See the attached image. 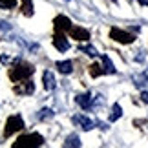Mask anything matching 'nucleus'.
<instances>
[{
	"label": "nucleus",
	"instance_id": "1",
	"mask_svg": "<svg viewBox=\"0 0 148 148\" xmlns=\"http://www.w3.org/2000/svg\"><path fill=\"white\" fill-rule=\"evenodd\" d=\"M44 145V137L38 134H29V135H22L18 137V141L13 145V148H31V146H40Z\"/></svg>",
	"mask_w": 148,
	"mask_h": 148
},
{
	"label": "nucleus",
	"instance_id": "2",
	"mask_svg": "<svg viewBox=\"0 0 148 148\" xmlns=\"http://www.w3.org/2000/svg\"><path fill=\"white\" fill-rule=\"evenodd\" d=\"M22 128H24V121H22V117H20V115H11V117L8 119V123H5L4 135H5V137H9L11 134L20 132Z\"/></svg>",
	"mask_w": 148,
	"mask_h": 148
},
{
	"label": "nucleus",
	"instance_id": "3",
	"mask_svg": "<svg viewBox=\"0 0 148 148\" xmlns=\"http://www.w3.org/2000/svg\"><path fill=\"white\" fill-rule=\"evenodd\" d=\"M33 70H35V68L33 66H29V64H18L15 68L13 71H11V79H13V81H22V79H27L33 73Z\"/></svg>",
	"mask_w": 148,
	"mask_h": 148
},
{
	"label": "nucleus",
	"instance_id": "4",
	"mask_svg": "<svg viewBox=\"0 0 148 148\" xmlns=\"http://www.w3.org/2000/svg\"><path fill=\"white\" fill-rule=\"evenodd\" d=\"M110 37L115 42H121V44H132L134 42V35H130V33L119 29V27H112V29H110Z\"/></svg>",
	"mask_w": 148,
	"mask_h": 148
},
{
	"label": "nucleus",
	"instance_id": "5",
	"mask_svg": "<svg viewBox=\"0 0 148 148\" xmlns=\"http://www.w3.org/2000/svg\"><path fill=\"white\" fill-rule=\"evenodd\" d=\"M71 121H73V124L81 126L82 130H86V132H88V130H92V128L95 126V123L92 121V119H90V117H86V115H82V113H81V115H73V119H71Z\"/></svg>",
	"mask_w": 148,
	"mask_h": 148
},
{
	"label": "nucleus",
	"instance_id": "6",
	"mask_svg": "<svg viewBox=\"0 0 148 148\" xmlns=\"http://www.w3.org/2000/svg\"><path fill=\"white\" fill-rule=\"evenodd\" d=\"M53 24H55V27L59 31H70L71 29V20L68 18V16H64V15H59V16H55V20H53Z\"/></svg>",
	"mask_w": 148,
	"mask_h": 148
},
{
	"label": "nucleus",
	"instance_id": "7",
	"mask_svg": "<svg viewBox=\"0 0 148 148\" xmlns=\"http://www.w3.org/2000/svg\"><path fill=\"white\" fill-rule=\"evenodd\" d=\"M75 101H77V104L81 108H84V110H88V108L93 106V95L92 93H81V95L75 97Z\"/></svg>",
	"mask_w": 148,
	"mask_h": 148
},
{
	"label": "nucleus",
	"instance_id": "8",
	"mask_svg": "<svg viewBox=\"0 0 148 148\" xmlns=\"http://www.w3.org/2000/svg\"><path fill=\"white\" fill-rule=\"evenodd\" d=\"M70 35L73 38H77V40H88V38H90V31L84 29V27H79V26H71Z\"/></svg>",
	"mask_w": 148,
	"mask_h": 148
},
{
	"label": "nucleus",
	"instance_id": "9",
	"mask_svg": "<svg viewBox=\"0 0 148 148\" xmlns=\"http://www.w3.org/2000/svg\"><path fill=\"white\" fill-rule=\"evenodd\" d=\"M53 46L59 51H68L70 49V40H68L64 35H55L53 37Z\"/></svg>",
	"mask_w": 148,
	"mask_h": 148
},
{
	"label": "nucleus",
	"instance_id": "10",
	"mask_svg": "<svg viewBox=\"0 0 148 148\" xmlns=\"http://www.w3.org/2000/svg\"><path fill=\"white\" fill-rule=\"evenodd\" d=\"M42 81H44V88L48 90V92H53L57 88V81H55V75L51 71H44L42 75Z\"/></svg>",
	"mask_w": 148,
	"mask_h": 148
},
{
	"label": "nucleus",
	"instance_id": "11",
	"mask_svg": "<svg viewBox=\"0 0 148 148\" xmlns=\"http://www.w3.org/2000/svg\"><path fill=\"white\" fill-rule=\"evenodd\" d=\"M55 66H57V70H59L62 75H70V73L73 71V62L71 60H59Z\"/></svg>",
	"mask_w": 148,
	"mask_h": 148
},
{
	"label": "nucleus",
	"instance_id": "12",
	"mask_svg": "<svg viewBox=\"0 0 148 148\" xmlns=\"http://www.w3.org/2000/svg\"><path fill=\"white\" fill-rule=\"evenodd\" d=\"M121 115H123L121 104H113L112 106V113H110V123H115L117 119H121Z\"/></svg>",
	"mask_w": 148,
	"mask_h": 148
},
{
	"label": "nucleus",
	"instance_id": "13",
	"mask_svg": "<svg viewBox=\"0 0 148 148\" xmlns=\"http://www.w3.org/2000/svg\"><path fill=\"white\" fill-rule=\"evenodd\" d=\"M33 90H35V86H33V82L31 81H27V82H24V86H16L15 88V92L16 93H33Z\"/></svg>",
	"mask_w": 148,
	"mask_h": 148
},
{
	"label": "nucleus",
	"instance_id": "14",
	"mask_svg": "<svg viewBox=\"0 0 148 148\" xmlns=\"http://www.w3.org/2000/svg\"><path fill=\"white\" fill-rule=\"evenodd\" d=\"M101 59H102V66H104V73H115V71H117L115 66H113V62L108 59L106 55H102Z\"/></svg>",
	"mask_w": 148,
	"mask_h": 148
},
{
	"label": "nucleus",
	"instance_id": "15",
	"mask_svg": "<svg viewBox=\"0 0 148 148\" xmlns=\"http://www.w3.org/2000/svg\"><path fill=\"white\" fill-rule=\"evenodd\" d=\"M64 146H81V139H79V135H68L66 141H64Z\"/></svg>",
	"mask_w": 148,
	"mask_h": 148
},
{
	"label": "nucleus",
	"instance_id": "16",
	"mask_svg": "<svg viewBox=\"0 0 148 148\" xmlns=\"http://www.w3.org/2000/svg\"><path fill=\"white\" fill-rule=\"evenodd\" d=\"M53 117V110L51 108H44V110H40L37 113V119L38 121H44V119H51Z\"/></svg>",
	"mask_w": 148,
	"mask_h": 148
},
{
	"label": "nucleus",
	"instance_id": "17",
	"mask_svg": "<svg viewBox=\"0 0 148 148\" xmlns=\"http://www.w3.org/2000/svg\"><path fill=\"white\" fill-rule=\"evenodd\" d=\"M79 49H81L82 53H86L88 57H97V55H99V53H97V49H95L93 46H81Z\"/></svg>",
	"mask_w": 148,
	"mask_h": 148
},
{
	"label": "nucleus",
	"instance_id": "18",
	"mask_svg": "<svg viewBox=\"0 0 148 148\" xmlns=\"http://www.w3.org/2000/svg\"><path fill=\"white\" fill-rule=\"evenodd\" d=\"M102 66H99V64H93L92 66V70H90V73H92V77H99V75H102L104 73V70H101Z\"/></svg>",
	"mask_w": 148,
	"mask_h": 148
},
{
	"label": "nucleus",
	"instance_id": "19",
	"mask_svg": "<svg viewBox=\"0 0 148 148\" xmlns=\"http://www.w3.org/2000/svg\"><path fill=\"white\" fill-rule=\"evenodd\" d=\"M20 2L22 4H24V13L27 15V16H29V15H33V8H31V0H20Z\"/></svg>",
	"mask_w": 148,
	"mask_h": 148
},
{
	"label": "nucleus",
	"instance_id": "20",
	"mask_svg": "<svg viewBox=\"0 0 148 148\" xmlns=\"http://www.w3.org/2000/svg\"><path fill=\"white\" fill-rule=\"evenodd\" d=\"M15 5H16V0H0V8L9 9V8H15Z\"/></svg>",
	"mask_w": 148,
	"mask_h": 148
},
{
	"label": "nucleus",
	"instance_id": "21",
	"mask_svg": "<svg viewBox=\"0 0 148 148\" xmlns=\"http://www.w3.org/2000/svg\"><path fill=\"white\" fill-rule=\"evenodd\" d=\"M11 29V26L8 24V22H4V20H0V31H8Z\"/></svg>",
	"mask_w": 148,
	"mask_h": 148
},
{
	"label": "nucleus",
	"instance_id": "22",
	"mask_svg": "<svg viewBox=\"0 0 148 148\" xmlns=\"http://www.w3.org/2000/svg\"><path fill=\"white\" fill-rule=\"evenodd\" d=\"M141 101L148 104V92H141Z\"/></svg>",
	"mask_w": 148,
	"mask_h": 148
},
{
	"label": "nucleus",
	"instance_id": "23",
	"mask_svg": "<svg viewBox=\"0 0 148 148\" xmlns=\"http://www.w3.org/2000/svg\"><path fill=\"white\" fill-rule=\"evenodd\" d=\"M0 60H2L4 64H5V62H9V57H5V55H2V57H0Z\"/></svg>",
	"mask_w": 148,
	"mask_h": 148
},
{
	"label": "nucleus",
	"instance_id": "24",
	"mask_svg": "<svg viewBox=\"0 0 148 148\" xmlns=\"http://www.w3.org/2000/svg\"><path fill=\"white\" fill-rule=\"evenodd\" d=\"M139 2L143 4V5H148V0H139Z\"/></svg>",
	"mask_w": 148,
	"mask_h": 148
},
{
	"label": "nucleus",
	"instance_id": "25",
	"mask_svg": "<svg viewBox=\"0 0 148 148\" xmlns=\"http://www.w3.org/2000/svg\"><path fill=\"white\" fill-rule=\"evenodd\" d=\"M145 77H146V79H148V70H146V71H145Z\"/></svg>",
	"mask_w": 148,
	"mask_h": 148
},
{
	"label": "nucleus",
	"instance_id": "26",
	"mask_svg": "<svg viewBox=\"0 0 148 148\" xmlns=\"http://www.w3.org/2000/svg\"><path fill=\"white\" fill-rule=\"evenodd\" d=\"M66 2H70V0H66Z\"/></svg>",
	"mask_w": 148,
	"mask_h": 148
}]
</instances>
